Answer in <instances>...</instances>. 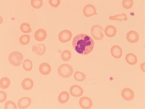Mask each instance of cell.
Wrapping results in <instances>:
<instances>
[{"mask_svg":"<svg viewBox=\"0 0 145 109\" xmlns=\"http://www.w3.org/2000/svg\"><path fill=\"white\" fill-rule=\"evenodd\" d=\"M11 81L8 78L3 77L0 81V86L2 89H5L10 86Z\"/></svg>","mask_w":145,"mask_h":109,"instance_id":"obj_21","label":"cell"},{"mask_svg":"<svg viewBox=\"0 0 145 109\" xmlns=\"http://www.w3.org/2000/svg\"><path fill=\"white\" fill-rule=\"evenodd\" d=\"M31 99L29 97H24L19 100L18 106L19 109H23L28 108L31 104Z\"/></svg>","mask_w":145,"mask_h":109,"instance_id":"obj_13","label":"cell"},{"mask_svg":"<svg viewBox=\"0 0 145 109\" xmlns=\"http://www.w3.org/2000/svg\"><path fill=\"white\" fill-rule=\"evenodd\" d=\"M61 58L63 61H68L71 58V52L68 50H65L61 53Z\"/></svg>","mask_w":145,"mask_h":109,"instance_id":"obj_25","label":"cell"},{"mask_svg":"<svg viewBox=\"0 0 145 109\" xmlns=\"http://www.w3.org/2000/svg\"><path fill=\"white\" fill-rule=\"evenodd\" d=\"M140 68L142 70H143L144 72H145V63H142L140 64Z\"/></svg>","mask_w":145,"mask_h":109,"instance_id":"obj_32","label":"cell"},{"mask_svg":"<svg viewBox=\"0 0 145 109\" xmlns=\"http://www.w3.org/2000/svg\"><path fill=\"white\" fill-rule=\"evenodd\" d=\"M23 68L27 71H31L33 69V63L31 60L26 59L23 63Z\"/></svg>","mask_w":145,"mask_h":109,"instance_id":"obj_24","label":"cell"},{"mask_svg":"<svg viewBox=\"0 0 145 109\" xmlns=\"http://www.w3.org/2000/svg\"><path fill=\"white\" fill-rule=\"evenodd\" d=\"M126 61L130 65H135L137 63V56L133 53H128L125 56Z\"/></svg>","mask_w":145,"mask_h":109,"instance_id":"obj_18","label":"cell"},{"mask_svg":"<svg viewBox=\"0 0 145 109\" xmlns=\"http://www.w3.org/2000/svg\"><path fill=\"white\" fill-rule=\"evenodd\" d=\"M34 83L30 78H26L23 79L22 83V88L25 90H30L33 87Z\"/></svg>","mask_w":145,"mask_h":109,"instance_id":"obj_16","label":"cell"},{"mask_svg":"<svg viewBox=\"0 0 145 109\" xmlns=\"http://www.w3.org/2000/svg\"><path fill=\"white\" fill-rule=\"evenodd\" d=\"M31 5L35 9H39L43 6L42 0H31Z\"/></svg>","mask_w":145,"mask_h":109,"instance_id":"obj_27","label":"cell"},{"mask_svg":"<svg viewBox=\"0 0 145 109\" xmlns=\"http://www.w3.org/2000/svg\"><path fill=\"white\" fill-rule=\"evenodd\" d=\"M70 93L74 97H79L82 96L84 91L82 88L78 85H73L70 88Z\"/></svg>","mask_w":145,"mask_h":109,"instance_id":"obj_9","label":"cell"},{"mask_svg":"<svg viewBox=\"0 0 145 109\" xmlns=\"http://www.w3.org/2000/svg\"><path fill=\"white\" fill-rule=\"evenodd\" d=\"M122 98L126 100L130 101L135 98V93L131 89L129 88H125L121 92Z\"/></svg>","mask_w":145,"mask_h":109,"instance_id":"obj_7","label":"cell"},{"mask_svg":"<svg viewBox=\"0 0 145 109\" xmlns=\"http://www.w3.org/2000/svg\"><path fill=\"white\" fill-rule=\"evenodd\" d=\"M5 109H17L16 104L12 101H7L5 105Z\"/></svg>","mask_w":145,"mask_h":109,"instance_id":"obj_29","label":"cell"},{"mask_svg":"<svg viewBox=\"0 0 145 109\" xmlns=\"http://www.w3.org/2000/svg\"><path fill=\"white\" fill-rule=\"evenodd\" d=\"M58 74L63 78H68L73 74L74 70L72 66L69 64H61L58 68Z\"/></svg>","mask_w":145,"mask_h":109,"instance_id":"obj_2","label":"cell"},{"mask_svg":"<svg viewBox=\"0 0 145 109\" xmlns=\"http://www.w3.org/2000/svg\"><path fill=\"white\" fill-rule=\"evenodd\" d=\"M126 38L128 41L131 43H135L138 41L139 35L137 32L135 31H131L127 33Z\"/></svg>","mask_w":145,"mask_h":109,"instance_id":"obj_10","label":"cell"},{"mask_svg":"<svg viewBox=\"0 0 145 109\" xmlns=\"http://www.w3.org/2000/svg\"><path fill=\"white\" fill-rule=\"evenodd\" d=\"M91 32L93 37L96 40H102L104 37V33H103V29L100 25L97 24L92 26Z\"/></svg>","mask_w":145,"mask_h":109,"instance_id":"obj_4","label":"cell"},{"mask_svg":"<svg viewBox=\"0 0 145 109\" xmlns=\"http://www.w3.org/2000/svg\"><path fill=\"white\" fill-rule=\"evenodd\" d=\"M83 13L84 16L87 18L91 17L93 15H97V11L94 5L89 4L84 7Z\"/></svg>","mask_w":145,"mask_h":109,"instance_id":"obj_6","label":"cell"},{"mask_svg":"<svg viewBox=\"0 0 145 109\" xmlns=\"http://www.w3.org/2000/svg\"><path fill=\"white\" fill-rule=\"evenodd\" d=\"M39 70L40 72L43 75H48L50 74V73L51 72V66L48 63L46 62L42 63L39 66Z\"/></svg>","mask_w":145,"mask_h":109,"instance_id":"obj_15","label":"cell"},{"mask_svg":"<svg viewBox=\"0 0 145 109\" xmlns=\"http://www.w3.org/2000/svg\"><path fill=\"white\" fill-rule=\"evenodd\" d=\"M69 93L66 91H63L58 97V101L61 104H64L69 100Z\"/></svg>","mask_w":145,"mask_h":109,"instance_id":"obj_19","label":"cell"},{"mask_svg":"<svg viewBox=\"0 0 145 109\" xmlns=\"http://www.w3.org/2000/svg\"><path fill=\"white\" fill-rule=\"evenodd\" d=\"M109 19L111 20H118L119 22H121L126 21L128 20V18L126 14L123 13L115 16H111L109 17Z\"/></svg>","mask_w":145,"mask_h":109,"instance_id":"obj_20","label":"cell"},{"mask_svg":"<svg viewBox=\"0 0 145 109\" xmlns=\"http://www.w3.org/2000/svg\"><path fill=\"white\" fill-rule=\"evenodd\" d=\"M50 5L53 7H57L59 6L61 3L60 0H50L48 1Z\"/></svg>","mask_w":145,"mask_h":109,"instance_id":"obj_30","label":"cell"},{"mask_svg":"<svg viewBox=\"0 0 145 109\" xmlns=\"http://www.w3.org/2000/svg\"><path fill=\"white\" fill-rule=\"evenodd\" d=\"M33 51L39 56H42L45 54L46 51V47L43 44H36L32 47Z\"/></svg>","mask_w":145,"mask_h":109,"instance_id":"obj_11","label":"cell"},{"mask_svg":"<svg viewBox=\"0 0 145 109\" xmlns=\"http://www.w3.org/2000/svg\"><path fill=\"white\" fill-rule=\"evenodd\" d=\"M111 54L116 59H119L122 56V49L118 45L113 46L111 48Z\"/></svg>","mask_w":145,"mask_h":109,"instance_id":"obj_14","label":"cell"},{"mask_svg":"<svg viewBox=\"0 0 145 109\" xmlns=\"http://www.w3.org/2000/svg\"><path fill=\"white\" fill-rule=\"evenodd\" d=\"M105 33L109 37H113L116 35L117 29L113 25H108L105 29Z\"/></svg>","mask_w":145,"mask_h":109,"instance_id":"obj_17","label":"cell"},{"mask_svg":"<svg viewBox=\"0 0 145 109\" xmlns=\"http://www.w3.org/2000/svg\"><path fill=\"white\" fill-rule=\"evenodd\" d=\"M72 47L78 53L86 55L93 51L94 42L91 36L81 33L76 35L72 41Z\"/></svg>","mask_w":145,"mask_h":109,"instance_id":"obj_1","label":"cell"},{"mask_svg":"<svg viewBox=\"0 0 145 109\" xmlns=\"http://www.w3.org/2000/svg\"><path fill=\"white\" fill-rule=\"evenodd\" d=\"M7 98V94L4 91H0V102H3Z\"/></svg>","mask_w":145,"mask_h":109,"instance_id":"obj_31","label":"cell"},{"mask_svg":"<svg viewBox=\"0 0 145 109\" xmlns=\"http://www.w3.org/2000/svg\"><path fill=\"white\" fill-rule=\"evenodd\" d=\"M20 28L21 31L24 33H29L32 31V29L30 24L26 22L22 23Z\"/></svg>","mask_w":145,"mask_h":109,"instance_id":"obj_23","label":"cell"},{"mask_svg":"<svg viewBox=\"0 0 145 109\" xmlns=\"http://www.w3.org/2000/svg\"><path fill=\"white\" fill-rule=\"evenodd\" d=\"M74 78L77 81H82L86 79V74L80 71H76L74 75Z\"/></svg>","mask_w":145,"mask_h":109,"instance_id":"obj_22","label":"cell"},{"mask_svg":"<svg viewBox=\"0 0 145 109\" xmlns=\"http://www.w3.org/2000/svg\"><path fill=\"white\" fill-rule=\"evenodd\" d=\"M79 104L83 109H91L92 107V101L89 97H83L79 99Z\"/></svg>","mask_w":145,"mask_h":109,"instance_id":"obj_8","label":"cell"},{"mask_svg":"<svg viewBox=\"0 0 145 109\" xmlns=\"http://www.w3.org/2000/svg\"><path fill=\"white\" fill-rule=\"evenodd\" d=\"M122 7L126 9H131L134 5V1L133 0H124L122 1Z\"/></svg>","mask_w":145,"mask_h":109,"instance_id":"obj_28","label":"cell"},{"mask_svg":"<svg viewBox=\"0 0 145 109\" xmlns=\"http://www.w3.org/2000/svg\"><path fill=\"white\" fill-rule=\"evenodd\" d=\"M46 37H47V33H46V31L43 29H38L35 33V39L37 41H43L46 39Z\"/></svg>","mask_w":145,"mask_h":109,"instance_id":"obj_12","label":"cell"},{"mask_svg":"<svg viewBox=\"0 0 145 109\" xmlns=\"http://www.w3.org/2000/svg\"><path fill=\"white\" fill-rule=\"evenodd\" d=\"M23 60V55L18 51L12 52L9 55V61L13 66H20L22 63Z\"/></svg>","mask_w":145,"mask_h":109,"instance_id":"obj_3","label":"cell"},{"mask_svg":"<svg viewBox=\"0 0 145 109\" xmlns=\"http://www.w3.org/2000/svg\"><path fill=\"white\" fill-rule=\"evenodd\" d=\"M30 36L29 35H22L20 38V42L23 45H27L30 42Z\"/></svg>","mask_w":145,"mask_h":109,"instance_id":"obj_26","label":"cell"},{"mask_svg":"<svg viewBox=\"0 0 145 109\" xmlns=\"http://www.w3.org/2000/svg\"><path fill=\"white\" fill-rule=\"evenodd\" d=\"M72 37V33L68 30H63L58 35L59 41L61 43H66L69 41Z\"/></svg>","mask_w":145,"mask_h":109,"instance_id":"obj_5","label":"cell"}]
</instances>
